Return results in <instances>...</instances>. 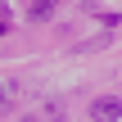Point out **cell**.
<instances>
[{
    "label": "cell",
    "mask_w": 122,
    "mask_h": 122,
    "mask_svg": "<svg viewBox=\"0 0 122 122\" xmlns=\"http://www.w3.org/2000/svg\"><path fill=\"white\" fill-rule=\"evenodd\" d=\"M5 109H9V86L0 81V113H5Z\"/></svg>",
    "instance_id": "obj_2"
},
{
    "label": "cell",
    "mask_w": 122,
    "mask_h": 122,
    "mask_svg": "<svg viewBox=\"0 0 122 122\" xmlns=\"http://www.w3.org/2000/svg\"><path fill=\"white\" fill-rule=\"evenodd\" d=\"M91 118L95 122H118L122 118V95H100V100L91 104Z\"/></svg>",
    "instance_id": "obj_1"
},
{
    "label": "cell",
    "mask_w": 122,
    "mask_h": 122,
    "mask_svg": "<svg viewBox=\"0 0 122 122\" xmlns=\"http://www.w3.org/2000/svg\"><path fill=\"white\" fill-rule=\"evenodd\" d=\"M23 122H41V118H23Z\"/></svg>",
    "instance_id": "obj_3"
}]
</instances>
